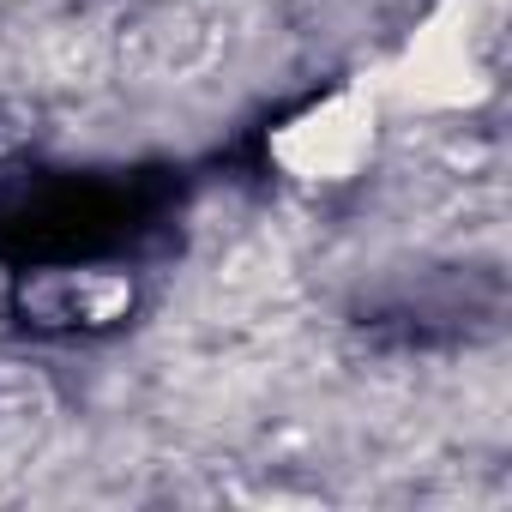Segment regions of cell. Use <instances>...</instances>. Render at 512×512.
<instances>
[{"instance_id": "6da1fadb", "label": "cell", "mask_w": 512, "mask_h": 512, "mask_svg": "<svg viewBox=\"0 0 512 512\" xmlns=\"http://www.w3.org/2000/svg\"><path fill=\"white\" fill-rule=\"evenodd\" d=\"M253 13L247 0H169V7L121 25L115 55L127 73L157 85H193L229 67V55L247 43Z\"/></svg>"}, {"instance_id": "3957f363", "label": "cell", "mask_w": 512, "mask_h": 512, "mask_svg": "<svg viewBox=\"0 0 512 512\" xmlns=\"http://www.w3.org/2000/svg\"><path fill=\"white\" fill-rule=\"evenodd\" d=\"M398 79H404V91L416 103H434V109H464V103H476L488 91L482 43H476V25H470L464 0H446V7L410 37Z\"/></svg>"}, {"instance_id": "277c9868", "label": "cell", "mask_w": 512, "mask_h": 512, "mask_svg": "<svg viewBox=\"0 0 512 512\" xmlns=\"http://www.w3.org/2000/svg\"><path fill=\"white\" fill-rule=\"evenodd\" d=\"M25 314L37 326H115L133 308V278L109 272V266H85V272H43L25 284Z\"/></svg>"}, {"instance_id": "7a4b0ae2", "label": "cell", "mask_w": 512, "mask_h": 512, "mask_svg": "<svg viewBox=\"0 0 512 512\" xmlns=\"http://www.w3.org/2000/svg\"><path fill=\"white\" fill-rule=\"evenodd\" d=\"M374 97L368 91H332L320 103H308L302 115H290L278 133H272V157L284 175L296 181H314V187H332V181H350L368 157H374Z\"/></svg>"}]
</instances>
